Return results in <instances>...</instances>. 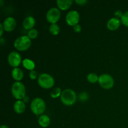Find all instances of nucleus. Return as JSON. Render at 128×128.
Returning <instances> with one entry per match:
<instances>
[{
  "instance_id": "2",
  "label": "nucleus",
  "mask_w": 128,
  "mask_h": 128,
  "mask_svg": "<svg viewBox=\"0 0 128 128\" xmlns=\"http://www.w3.org/2000/svg\"><path fill=\"white\" fill-rule=\"evenodd\" d=\"M31 110L36 115L42 114L46 109V104L44 101L41 98H36L33 99L31 102Z\"/></svg>"
},
{
  "instance_id": "1",
  "label": "nucleus",
  "mask_w": 128,
  "mask_h": 128,
  "mask_svg": "<svg viewBox=\"0 0 128 128\" xmlns=\"http://www.w3.org/2000/svg\"><path fill=\"white\" fill-rule=\"evenodd\" d=\"M77 96L74 90L71 89H66L62 91L61 94V102L66 106H71L76 101Z\"/></svg>"
},
{
  "instance_id": "15",
  "label": "nucleus",
  "mask_w": 128,
  "mask_h": 128,
  "mask_svg": "<svg viewBox=\"0 0 128 128\" xmlns=\"http://www.w3.org/2000/svg\"><path fill=\"white\" fill-rule=\"evenodd\" d=\"M56 2L60 10H66L71 6L73 1L72 0H58Z\"/></svg>"
},
{
  "instance_id": "16",
  "label": "nucleus",
  "mask_w": 128,
  "mask_h": 128,
  "mask_svg": "<svg viewBox=\"0 0 128 128\" xmlns=\"http://www.w3.org/2000/svg\"><path fill=\"white\" fill-rule=\"evenodd\" d=\"M12 78L17 81H20L23 78V72L19 68H14L11 72Z\"/></svg>"
},
{
  "instance_id": "30",
  "label": "nucleus",
  "mask_w": 128,
  "mask_h": 128,
  "mask_svg": "<svg viewBox=\"0 0 128 128\" xmlns=\"http://www.w3.org/2000/svg\"><path fill=\"white\" fill-rule=\"evenodd\" d=\"M0 128H9L8 126H6V125H1V126H0Z\"/></svg>"
},
{
  "instance_id": "4",
  "label": "nucleus",
  "mask_w": 128,
  "mask_h": 128,
  "mask_svg": "<svg viewBox=\"0 0 128 128\" xmlns=\"http://www.w3.org/2000/svg\"><path fill=\"white\" fill-rule=\"evenodd\" d=\"M31 45V39L28 36H21L18 38L14 42V46L19 51L27 50Z\"/></svg>"
},
{
  "instance_id": "19",
  "label": "nucleus",
  "mask_w": 128,
  "mask_h": 128,
  "mask_svg": "<svg viewBox=\"0 0 128 128\" xmlns=\"http://www.w3.org/2000/svg\"><path fill=\"white\" fill-rule=\"evenodd\" d=\"M61 93H62V92H61V88L59 87H56L52 89L51 91V92H50V96L52 98H56L61 96Z\"/></svg>"
},
{
  "instance_id": "18",
  "label": "nucleus",
  "mask_w": 128,
  "mask_h": 128,
  "mask_svg": "<svg viewBox=\"0 0 128 128\" xmlns=\"http://www.w3.org/2000/svg\"><path fill=\"white\" fill-rule=\"evenodd\" d=\"M49 31H50V33L52 34V35H57L60 32V28L59 25L56 23L51 24L49 28Z\"/></svg>"
},
{
  "instance_id": "10",
  "label": "nucleus",
  "mask_w": 128,
  "mask_h": 128,
  "mask_svg": "<svg viewBox=\"0 0 128 128\" xmlns=\"http://www.w3.org/2000/svg\"><path fill=\"white\" fill-rule=\"evenodd\" d=\"M2 26H3L4 30L8 32H11L12 31L15 29L16 26V21L14 18L8 17L4 20L2 22Z\"/></svg>"
},
{
  "instance_id": "23",
  "label": "nucleus",
  "mask_w": 128,
  "mask_h": 128,
  "mask_svg": "<svg viewBox=\"0 0 128 128\" xmlns=\"http://www.w3.org/2000/svg\"><path fill=\"white\" fill-rule=\"evenodd\" d=\"M79 98H80V100H81V101H86V100L89 98L88 94L86 92H81V93L80 94V95H79Z\"/></svg>"
},
{
  "instance_id": "11",
  "label": "nucleus",
  "mask_w": 128,
  "mask_h": 128,
  "mask_svg": "<svg viewBox=\"0 0 128 128\" xmlns=\"http://www.w3.org/2000/svg\"><path fill=\"white\" fill-rule=\"evenodd\" d=\"M120 24H121V21L117 18L114 17L108 20L107 22V27L110 30L114 31L120 27Z\"/></svg>"
},
{
  "instance_id": "9",
  "label": "nucleus",
  "mask_w": 128,
  "mask_h": 128,
  "mask_svg": "<svg viewBox=\"0 0 128 128\" xmlns=\"http://www.w3.org/2000/svg\"><path fill=\"white\" fill-rule=\"evenodd\" d=\"M9 64L14 68H18L21 62V56L20 53L16 51H12L8 56Z\"/></svg>"
},
{
  "instance_id": "8",
  "label": "nucleus",
  "mask_w": 128,
  "mask_h": 128,
  "mask_svg": "<svg viewBox=\"0 0 128 128\" xmlns=\"http://www.w3.org/2000/svg\"><path fill=\"white\" fill-rule=\"evenodd\" d=\"M80 15L78 11L76 10H72L68 12L66 16V21L70 26H75L78 24L80 21Z\"/></svg>"
},
{
  "instance_id": "3",
  "label": "nucleus",
  "mask_w": 128,
  "mask_h": 128,
  "mask_svg": "<svg viewBox=\"0 0 128 128\" xmlns=\"http://www.w3.org/2000/svg\"><path fill=\"white\" fill-rule=\"evenodd\" d=\"M11 92L14 97L18 100H22L26 96V88L23 83L16 81L11 87Z\"/></svg>"
},
{
  "instance_id": "14",
  "label": "nucleus",
  "mask_w": 128,
  "mask_h": 128,
  "mask_svg": "<svg viewBox=\"0 0 128 128\" xmlns=\"http://www.w3.org/2000/svg\"><path fill=\"white\" fill-rule=\"evenodd\" d=\"M50 122H51L50 118L48 115L41 114L39 116L38 123L41 127L47 128L50 124Z\"/></svg>"
},
{
  "instance_id": "6",
  "label": "nucleus",
  "mask_w": 128,
  "mask_h": 128,
  "mask_svg": "<svg viewBox=\"0 0 128 128\" xmlns=\"http://www.w3.org/2000/svg\"><path fill=\"white\" fill-rule=\"evenodd\" d=\"M99 84L101 87L104 89H110L114 85V79L112 76L109 74H102L100 75L98 80Z\"/></svg>"
},
{
  "instance_id": "25",
  "label": "nucleus",
  "mask_w": 128,
  "mask_h": 128,
  "mask_svg": "<svg viewBox=\"0 0 128 128\" xmlns=\"http://www.w3.org/2000/svg\"><path fill=\"white\" fill-rule=\"evenodd\" d=\"M73 30L75 32H81V25L78 24H76L75 26H73Z\"/></svg>"
},
{
  "instance_id": "27",
  "label": "nucleus",
  "mask_w": 128,
  "mask_h": 128,
  "mask_svg": "<svg viewBox=\"0 0 128 128\" xmlns=\"http://www.w3.org/2000/svg\"><path fill=\"white\" fill-rule=\"evenodd\" d=\"M75 2L80 5H83V4H84L87 3L88 1L87 0H76V1H75Z\"/></svg>"
},
{
  "instance_id": "26",
  "label": "nucleus",
  "mask_w": 128,
  "mask_h": 128,
  "mask_svg": "<svg viewBox=\"0 0 128 128\" xmlns=\"http://www.w3.org/2000/svg\"><path fill=\"white\" fill-rule=\"evenodd\" d=\"M122 14H123V13H122V11H120V10H117V11H116V12H114L115 16H116V18H121V17H122Z\"/></svg>"
},
{
  "instance_id": "20",
  "label": "nucleus",
  "mask_w": 128,
  "mask_h": 128,
  "mask_svg": "<svg viewBox=\"0 0 128 128\" xmlns=\"http://www.w3.org/2000/svg\"><path fill=\"white\" fill-rule=\"evenodd\" d=\"M87 80H88L89 82H91V83H95L97 81H98L99 77L96 73L91 72V73H90L88 75Z\"/></svg>"
},
{
  "instance_id": "5",
  "label": "nucleus",
  "mask_w": 128,
  "mask_h": 128,
  "mask_svg": "<svg viewBox=\"0 0 128 128\" xmlns=\"http://www.w3.org/2000/svg\"><path fill=\"white\" fill-rule=\"evenodd\" d=\"M38 82L41 87L45 89H49L54 86V80L50 74L42 73L39 76Z\"/></svg>"
},
{
  "instance_id": "29",
  "label": "nucleus",
  "mask_w": 128,
  "mask_h": 128,
  "mask_svg": "<svg viewBox=\"0 0 128 128\" xmlns=\"http://www.w3.org/2000/svg\"><path fill=\"white\" fill-rule=\"evenodd\" d=\"M22 100H23V101L24 102H29V100H30V99H29V97L28 96H25L24 98L23 99H22Z\"/></svg>"
},
{
  "instance_id": "24",
  "label": "nucleus",
  "mask_w": 128,
  "mask_h": 128,
  "mask_svg": "<svg viewBox=\"0 0 128 128\" xmlns=\"http://www.w3.org/2000/svg\"><path fill=\"white\" fill-rule=\"evenodd\" d=\"M29 76L31 80H35L37 78V72L34 70H31V71H30Z\"/></svg>"
},
{
  "instance_id": "22",
  "label": "nucleus",
  "mask_w": 128,
  "mask_h": 128,
  "mask_svg": "<svg viewBox=\"0 0 128 128\" xmlns=\"http://www.w3.org/2000/svg\"><path fill=\"white\" fill-rule=\"evenodd\" d=\"M121 21L124 26L128 27V11L124 12L122 17L121 18Z\"/></svg>"
},
{
  "instance_id": "12",
  "label": "nucleus",
  "mask_w": 128,
  "mask_h": 128,
  "mask_svg": "<svg viewBox=\"0 0 128 128\" xmlns=\"http://www.w3.org/2000/svg\"><path fill=\"white\" fill-rule=\"evenodd\" d=\"M35 22H36V21H35L34 18L31 16H29L24 20L22 25H23V27L26 30H30L32 29V28L34 27Z\"/></svg>"
},
{
  "instance_id": "13",
  "label": "nucleus",
  "mask_w": 128,
  "mask_h": 128,
  "mask_svg": "<svg viewBox=\"0 0 128 128\" xmlns=\"http://www.w3.org/2000/svg\"><path fill=\"white\" fill-rule=\"evenodd\" d=\"M14 110L18 114H21L26 110V105L25 102L22 100H17L14 102L13 106Z\"/></svg>"
},
{
  "instance_id": "21",
  "label": "nucleus",
  "mask_w": 128,
  "mask_h": 128,
  "mask_svg": "<svg viewBox=\"0 0 128 128\" xmlns=\"http://www.w3.org/2000/svg\"><path fill=\"white\" fill-rule=\"evenodd\" d=\"M38 34V31L36 29H31V30H29L28 32V36L30 38V39H34L36 38Z\"/></svg>"
},
{
  "instance_id": "7",
  "label": "nucleus",
  "mask_w": 128,
  "mask_h": 128,
  "mask_svg": "<svg viewBox=\"0 0 128 128\" xmlns=\"http://www.w3.org/2000/svg\"><path fill=\"white\" fill-rule=\"evenodd\" d=\"M61 17V12L57 8H51L46 13V19L51 24H56Z\"/></svg>"
},
{
  "instance_id": "17",
  "label": "nucleus",
  "mask_w": 128,
  "mask_h": 128,
  "mask_svg": "<svg viewBox=\"0 0 128 128\" xmlns=\"http://www.w3.org/2000/svg\"><path fill=\"white\" fill-rule=\"evenodd\" d=\"M22 65L25 68L29 70H34L35 68V63L33 61L28 58H26L22 60Z\"/></svg>"
},
{
  "instance_id": "28",
  "label": "nucleus",
  "mask_w": 128,
  "mask_h": 128,
  "mask_svg": "<svg viewBox=\"0 0 128 128\" xmlns=\"http://www.w3.org/2000/svg\"><path fill=\"white\" fill-rule=\"evenodd\" d=\"M4 28L3 26H2V24L0 23V37H2V33H3V31H4Z\"/></svg>"
}]
</instances>
